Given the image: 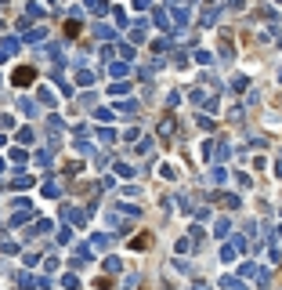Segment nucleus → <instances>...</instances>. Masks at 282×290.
<instances>
[{"mask_svg": "<svg viewBox=\"0 0 282 290\" xmlns=\"http://www.w3.org/2000/svg\"><path fill=\"white\" fill-rule=\"evenodd\" d=\"M11 80H14V87H29V84L36 80V73L29 69V66H18V69H14V76H11Z\"/></svg>", "mask_w": 282, "mask_h": 290, "instance_id": "obj_1", "label": "nucleus"}]
</instances>
